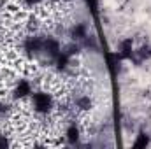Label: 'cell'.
I'll list each match as a JSON object with an SVG mask.
<instances>
[{"instance_id":"3957f363","label":"cell","mask_w":151,"mask_h":149,"mask_svg":"<svg viewBox=\"0 0 151 149\" xmlns=\"http://www.w3.org/2000/svg\"><path fill=\"white\" fill-rule=\"evenodd\" d=\"M132 40L130 39H127V40H123L121 44H119V58H132Z\"/></svg>"},{"instance_id":"52a82bcc","label":"cell","mask_w":151,"mask_h":149,"mask_svg":"<svg viewBox=\"0 0 151 149\" xmlns=\"http://www.w3.org/2000/svg\"><path fill=\"white\" fill-rule=\"evenodd\" d=\"M77 107H81L83 111H86V109H90V107H91V102H90V98H88V97H83V98H77Z\"/></svg>"},{"instance_id":"7a4b0ae2","label":"cell","mask_w":151,"mask_h":149,"mask_svg":"<svg viewBox=\"0 0 151 149\" xmlns=\"http://www.w3.org/2000/svg\"><path fill=\"white\" fill-rule=\"evenodd\" d=\"M32 93V90H30V84H28V81H19L18 82V86H16V90H14V97L16 98H25V97H28Z\"/></svg>"},{"instance_id":"5b68a950","label":"cell","mask_w":151,"mask_h":149,"mask_svg":"<svg viewBox=\"0 0 151 149\" xmlns=\"http://www.w3.org/2000/svg\"><path fill=\"white\" fill-rule=\"evenodd\" d=\"M67 139H69V142H76V140L79 139V130L76 128V125H70V126H69V130H67Z\"/></svg>"},{"instance_id":"30bf717a","label":"cell","mask_w":151,"mask_h":149,"mask_svg":"<svg viewBox=\"0 0 151 149\" xmlns=\"http://www.w3.org/2000/svg\"><path fill=\"white\" fill-rule=\"evenodd\" d=\"M5 144H7V142H5L4 139H0V146H5Z\"/></svg>"},{"instance_id":"8992f818","label":"cell","mask_w":151,"mask_h":149,"mask_svg":"<svg viewBox=\"0 0 151 149\" xmlns=\"http://www.w3.org/2000/svg\"><path fill=\"white\" fill-rule=\"evenodd\" d=\"M86 37V30H84V27L83 25H77V27H74L72 28V39H84Z\"/></svg>"},{"instance_id":"277c9868","label":"cell","mask_w":151,"mask_h":149,"mask_svg":"<svg viewBox=\"0 0 151 149\" xmlns=\"http://www.w3.org/2000/svg\"><path fill=\"white\" fill-rule=\"evenodd\" d=\"M148 144H150V137H148L146 133H141V135L137 137V140L134 142V148H137V149L139 148H146Z\"/></svg>"},{"instance_id":"9c48e42d","label":"cell","mask_w":151,"mask_h":149,"mask_svg":"<svg viewBox=\"0 0 151 149\" xmlns=\"http://www.w3.org/2000/svg\"><path fill=\"white\" fill-rule=\"evenodd\" d=\"M39 2H40V0H25V4H27V5H37Z\"/></svg>"},{"instance_id":"ba28073f","label":"cell","mask_w":151,"mask_h":149,"mask_svg":"<svg viewBox=\"0 0 151 149\" xmlns=\"http://www.w3.org/2000/svg\"><path fill=\"white\" fill-rule=\"evenodd\" d=\"M150 56H151V46H146V47H142V49L139 51V58H141V60L150 58Z\"/></svg>"},{"instance_id":"6da1fadb","label":"cell","mask_w":151,"mask_h":149,"mask_svg":"<svg viewBox=\"0 0 151 149\" xmlns=\"http://www.w3.org/2000/svg\"><path fill=\"white\" fill-rule=\"evenodd\" d=\"M32 105L40 114H47L53 107V98L49 93H32Z\"/></svg>"}]
</instances>
